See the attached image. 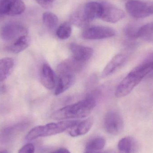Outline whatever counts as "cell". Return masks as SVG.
Listing matches in <instances>:
<instances>
[{
    "label": "cell",
    "mask_w": 153,
    "mask_h": 153,
    "mask_svg": "<svg viewBox=\"0 0 153 153\" xmlns=\"http://www.w3.org/2000/svg\"><path fill=\"white\" fill-rule=\"evenodd\" d=\"M96 105V99L87 96L82 100L57 110L51 115V118L55 120H64L86 117Z\"/></svg>",
    "instance_id": "1"
},
{
    "label": "cell",
    "mask_w": 153,
    "mask_h": 153,
    "mask_svg": "<svg viewBox=\"0 0 153 153\" xmlns=\"http://www.w3.org/2000/svg\"><path fill=\"white\" fill-rule=\"evenodd\" d=\"M79 121L78 120H72L37 126L28 132L26 136V139L28 141H31L39 137L57 134L73 127Z\"/></svg>",
    "instance_id": "2"
},
{
    "label": "cell",
    "mask_w": 153,
    "mask_h": 153,
    "mask_svg": "<svg viewBox=\"0 0 153 153\" xmlns=\"http://www.w3.org/2000/svg\"><path fill=\"white\" fill-rule=\"evenodd\" d=\"M129 15L137 19L146 18L153 14V2L140 1H130L126 4Z\"/></svg>",
    "instance_id": "3"
},
{
    "label": "cell",
    "mask_w": 153,
    "mask_h": 153,
    "mask_svg": "<svg viewBox=\"0 0 153 153\" xmlns=\"http://www.w3.org/2000/svg\"><path fill=\"white\" fill-rule=\"evenodd\" d=\"M27 30L23 25L16 22H10L4 24L0 30V36L6 41H13L27 35Z\"/></svg>",
    "instance_id": "4"
},
{
    "label": "cell",
    "mask_w": 153,
    "mask_h": 153,
    "mask_svg": "<svg viewBox=\"0 0 153 153\" xmlns=\"http://www.w3.org/2000/svg\"><path fill=\"white\" fill-rule=\"evenodd\" d=\"M143 78L132 70L118 85L115 91V96L120 98L128 95Z\"/></svg>",
    "instance_id": "5"
},
{
    "label": "cell",
    "mask_w": 153,
    "mask_h": 153,
    "mask_svg": "<svg viewBox=\"0 0 153 153\" xmlns=\"http://www.w3.org/2000/svg\"><path fill=\"white\" fill-rule=\"evenodd\" d=\"M116 31L112 28L104 26L87 27L82 33L83 38L87 40H97L112 37Z\"/></svg>",
    "instance_id": "6"
},
{
    "label": "cell",
    "mask_w": 153,
    "mask_h": 153,
    "mask_svg": "<svg viewBox=\"0 0 153 153\" xmlns=\"http://www.w3.org/2000/svg\"><path fill=\"white\" fill-rule=\"evenodd\" d=\"M124 121L121 115L115 111L108 112L104 119L105 130L113 135L119 134L124 128Z\"/></svg>",
    "instance_id": "7"
},
{
    "label": "cell",
    "mask_w": 153,
    "mask_h": 153,
    "mask_svg": "<svg viewBox=\"0 0 153 153\" xmlns=\"http://www.w3.org/2000/svg\"><path fill=\"white\" fill-rule=\"evenodd\" d=\"M26 9L22 0H0V13L7 16L20 15Z\"/></svg>",
    "instance_id": "8"
},
{
    "label": "cell",
    "mask_w": 153,
    "mask_h": 153,
    "mask_svg": "<svg viewBox=\"0 0 153 153\" xmlns=\"http://www.w3.org/2000/svg\"><path fill=\"white\" fill-rule=\"evenodd\" d=\"M102 11L100 18L102 20L114 23L118 22L125 17V12L120 9L107 3H102Z\"/></svg>",
    "instance_id": "9"
},
{
    "label": "cell",
    "mask_w": 153,
    "mask_h": 153,
    "mask_svg": "<svg viewBox=\"0 0 153 153\" xmlns=\"http://www.w3.org/2000/svg\"><path fill=\"white\" fill-rule=\"evenodd\" d=\"M85 63L78 62L71 58L66 59L59 64L57 66L58 75L62 74H71L76 75L82 69Z\"/></svg>",
    "instance_id": "10"
},
{
    "label": "cell",
    "mask_w": 153,
    "mask_h": 153,
    "mask_svg": "<svg viewBox=\"0 0 153 153\" xmlns=\"http://www.w3.org/2000/svg\"><path fill=\"white\" fill-rule=\"evenodd\" d=\"M70 49L72 54L73 58L83 63L86 62L88 61L94 53L92 48L74 43L71 44Z\"/></svg>",
    "instance_id": "11"
},
{
    "label": "cell",
    "mask_w": 153,
    "mask_h": 153,
    "mask_svg": "<svg viewBox=\"0 0 153 153\" xmlns=\"http://www.w3.org/2000/svg\"><path fill=\"white\" fill-rule=\"evenodd\" d=\"M127 56L125 54H118L115 56L107 64L102 73V77L106 78L110 76L120 69L126 63Z\"/></svg>",
    "instance_id": "12"
},
{
    "label": "cell",
    "mask_w": 153,
    "mask_h": 153,
    "mask_svg": "<svg viewBox=\"0 0 153 153\" xmlns=\"http://www.w3.org/2000/svg\"><path fill=\"white\" fill-rule=\"evenodd\" d=\"M41 82L44 87L49 90L54 89L56 85L55 74L50 65L45 64L42 66Z\"/></svg>",
    "instance_id": "13"
},
{
    "label": "cell",
    "mask_w": 153,
    "mask_h": 153,
    "mask_svg": "<svg viewBox=\"0 0 153 153\" xmlns=\"http://www.w3.org/2000/svg\"><path fill=\"white\" fill-rule=\"evenodd\" d=\"M102 11V4L97 2L88 3L85 4L82 10L85 16L90 22L95 19L100 18Z\"/></svg>",
    "instance_id": "14"
},
{
    "label": "cell",
    "mask_w": 153,
    "mask_h": 153,
    "mask_svg": "<svg viewBox=\"0 0 153 153\" xmlns=\"http://www.w3.org/2000/svg\"><path fill=\"white\" fill-rule=\"evenodd\" d=\"M139 148L138 142L133 137H126L122 138L118 144V150L122 153H136Z\"/></svg>",
    "instance_id": "15"
},
{
    "label": "cell",
    "mask_w": 153,
    "mask_h": 153,
    "mask_svg": "<svg viewBox=\"0 0 153 153\" xmlns=\"http://www.w3.org/2000/svg\"><path fill=\"white\" fill-rule=\"evenodd\" d=\"M58 75L55 94L58 95L65 92L72 85L75 79V75L62 74Z\"/></svg>",
    "instance_id": "16"
},
{
    "label": "cell",
    "mask_w": 153,
    "mask_h": 153,
    "mask_svg": "<svg viewBox=\"0 0 153 153\" xmlns=\"http://www.w3.org/2000/svg\"><path fill=\"white\" fill-rule=\"evenodd\" d=\"M94 123V119L90 117L82 121H79L73 127L71 128L69 134L73 137L83 135L89 132Z\"/></svg>",
    "instance_id": "17"
},
{
    "label": "cell",
    "mask_w": 153,
    "mask_h": 153,
    "mask_svg": "<svg viewBox=\"0 0 153 153\" xmlns=\"http://www.w3.org/2000/svg\"><path fill=\"white\" fill-rule=\"evenodd\" d=\"M30 43V39L27 35L23 36L13 41L6 48L7 50L13 53H19L27 48Z\"/></svg>",
    "instance_id": "18"
},
{
    "label": "cell",
    "mask_w": 153,
    "mask_h": 153,
    "mask_svg": "<svg viewBox=\"0 0 153 153\" xmlns=\"http://www.w3.org/2000/svg\"><path fill=\"white\" fill-rule=\"evenodd\" d=\"M14 61L11 58L0 59V81L3 82L10 75L14 66Z\"/></svg>",
    "instance_id": "19"
},
{
    "label": "cell",
    "mask_w": 153,
    "mask_h": 153,
    "mask_svg": "<svg viewBox=\"0 0 153 153\" xmlns=\"http://www.w3.org/2000/svg\"><path fill=\"white\" fill-rule=\"evenodd\" d=\"M70 20L71 24L78 27H87L90 23L85 16L82 10L77 11L71 14Z\"/></svg>",
    "instance_id": "20"
},
{
    "label": "cell",
    "mask_w": 153,
    "mask_h": 153,
    "mask_svg": "<svg viewBox=\"0 0 153 153\" xmlns=\"http://www.w3.org/2000/svg\"><path fill=\"white\" fill-rule=\"evenodd\" d=\"M106 144L105 139L101 137H97L91 139L85 145V150L87 152L100 151L103 149Z\"/></svg>",
    "instance_id": "21"
},
{
    "label": "cell",
    "mask_w": 153,
    "mask_h": 153,
    "mask_svg": "<svg viewBox=\"0 0 153 153\" xmlns=\"http://www.w3.org/2000/svg\"><path fill=\"white\" fill-rule=\"evenodd\" d=\"M43 22L44 25L49 30H53L58 25V17L54 13L50 12H46L43 14Z\"/></svg>",
    "instance_id": "22"
},
{
    "label": "cell",
    "mask_w": 153,
    "mask_h": 153,
    "mask_svg": "<svg viewBox=\"0 0 153 153\" xmlns=\"http://www.w3.org/2000/svg\"><path fill=\"white\" fill-rule=\"evenodd\" d=\"M71 24L70 22L62 23L56 31V36L61 39H67L71 36Z\"/></svg>",
    "instance_id": "23"
},
{
    "label": "cell",
    "mask_w": 153,
    "mask_h": 153,
    "mask_svg": "<svg viewBox=\"0 0 153 153\" xmlns=\"http://www.w3.org/2000/svg\"><path fill=\"white\" fill-rule=\"evenodd\" d=\"M140 27H137L133 24H128L125 27L124 32L126 36L130 40H134L139 38Z\"/></svg>",
    "instance_id": "24"
},
{
    "label": "cell",
    "mask_w": 153,
    "mask_h": 153,
    "mask_svg": "<svg viewBox=\"0 0 153 153\" xmlns=\"http://www.w3.org/2000/svg\"><path fill=\"white\" fill-rule=\"evenodd\" d=\"M35 147L32 144H27L22 147L18 153H34Z\"/></svg>",
    "instance_id": "25"
},
{
    "label": "cell",
    "mask_w": 153,
    "mask_h": 153,
    "mask_svg": "<svg viewBox=\"0 0 153 153\" xmlns=\"http://www.w3.org/2000/svg\"><path fill=\"white\" fill-rule=\"evenodd\" d=\"M55 0H36L38 3L45 9H48L52 6Z\"/></svg>",
    "instance_id": "26"
},
{
    "label": "cell",
    "mask_w": 153,
    "mask_h": 153,
    "mask_svg": "<svg viewBox=\"0 0 153 153\" xmlns=\"http://www.w3.org/2000/svg\"><path fill=\"white\" fill-rule=\"evenodd\" d=\"M84 153H116L115 151L113 150H108L106 151H98L94 152H87L85 151Z\"/></svg>",
    "instance_id": "27"
},
{
    "label": "cell",
    "mask_w": 153,
    "mask_h": 153,
    "mask_svg": "<svg viewBox=\"0 0 153 153\" xmlns=\"http://www.w3.org/2000/svg\"><path fill=\"white\" fill-rule=\"evenodd\" d=\"M50 153H71V152L65 148H60Z\"/></svg>",
    "instance_id": "28"
},
{
    "label": "cell",
    "mask_w": 153,
    "mask_h": 153,
    "mask_svg": "<svg viewBox=\"0 0 153 153\" xmlns=\"http://www.w3.org/2000/svg\"><path fill=\"white\" fill-rule=\"evenodd\" d=\"M0 153H7L6 152H5V151H4V152H0Z\"/></svg>",
    "instance_id": "29"
}]
</instances>
